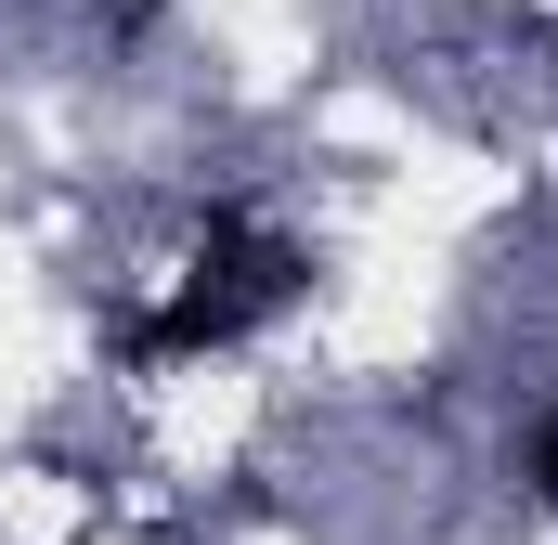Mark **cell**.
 Wrapping results in <instances>:
<instances>
[{"label": "cell", "instance_id": "2", "mask_svg": "<svg viewBox=\"0 0 558 545\" xmlns=\"http://www.w3.org/2000/svg\"><path fill=\"white\" fill-rule=\"evenodd\" d=\"M533 494H546V507H558V415H546V428H533Z\"/></svg>", "mask_w": 558, "mask_h": 545}, {"label": "cell", "instance_id": "1", "mask_svg": "<svg viewBox=\"0 0 558 545\" xmlns=\"http://www.w3.org/2000/svg\"><path fill=\"white\" fill-rule=\"evenodd\" d=\"M286 299H299V247L221 208V221L195 234L182 286H169V299H156V312L131 325V351H143V364H195V351H234V338H260V325H274Z\"/></svg>", "mask_w": 558, "mask_h": 545}]
</instances>
